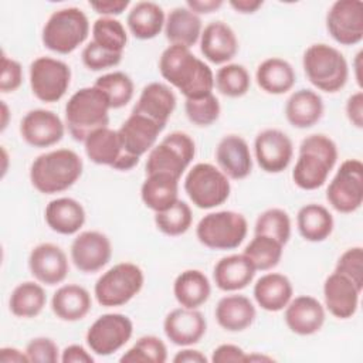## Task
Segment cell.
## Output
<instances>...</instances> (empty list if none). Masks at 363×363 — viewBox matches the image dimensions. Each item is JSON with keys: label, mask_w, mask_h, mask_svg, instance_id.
<instances>
[{"label": "cell", "mask_w": 363, "mask_h": 363, "mask_svg": "<svg viewBox=\"0 0 363 363\" xmlns=\"http://www.w3.org/2000/svg\"><path fill=\"white\" fill-rule=\"evenodd\" d=\"M159 72L186 99L201 98L214 89V72L190 48L169 45L159 58Z\"/></svg>", "instance_id": "6da1fadb"}, {"label": "cell", "mask_w": 363, "mask_h": 363, "mask_svg": "<svg viewBox=\"0 0 363 363\" xmlns=\"http://www.w3.org/2000/svg\"><path fill=\"white\" fill-rule=\"evenodd\" d=\"M339 157L335 140L323 133H313L302 139L298 159L292 170L295 186L302 190L322 187Z\"/></svg>", "instance_id": "7a4b0ae2"}, {"label": "cell", "mask_w": 363, "mask_h": 363, "mask_svg": "<svg viewBox=\"0 0 363 363\" xmlns=\"http://www.w3.org/2000/svg\"><path fill=\"white\" fill-rule=\"evenodd\" d=\"M84 162L71 149H54L37 156L30 166V182L41 194L62 193L81 177Z\"/></svg>", "instance_id": "3957f363"}, {"label": "cell", "mask_w": 363, "mask_h": 363, "mask_svg": "<svg viewBox=\"0 0 363 363\" xmlns=\"http://www.w3.org/2000/svg\"><path fill=\"white\" fill-rule=\"evenodd\" d=\"M111 105L96 86L75 91L65 104V126L74 140L82 142L95 130L109 123Z\"/></svg>", "instance_id": "277c9868"}, {"label": "cell", "mask_w": 363, "mask_h": 363, "mask_svg": "<svg viewBox=\"0 0 363 363\" xmlns=\"http://www.w3.org/2000/svg\"><path fill=\"white\" fill-rule=\"evenodd\" d=\"M302 67L308 81L319 91L335 94L349 79V65L345 55L325 43L309 45L302 57Z\"/></svg>", "instance_id": "5b68a950"}, {"label": "cell", "mask_w": 363, "mask_h": 363, "mask_svg": "<svg viewBox=\"0 0 363 363\" xmlns=\"http://www.w3.org/2000/svg\"><path fill=\"white\" fill-rule=\"evenodd\" d=\"M91 24L78 7L55 10L45 21L41 33L44 47L52 52L67 55L82 45L89 35Z\"/></svg>", "instance_id": "8992f818"}, {"label": "cell", "mask_w": 363, "mask_h": 363, "mask_svg": "<svg viewBox=\"0 0 363 363\" xmlns=\"http://www.w3.org/2000/svg\"><path fill=\"white\" fill-rule=\"evenodd\" d=\"M145 274L133 262H119L106 269L94 285L96 302L105 308L123 306L143 288Z\"/></svg>", "instance_id": "52a82bcc"}, {"label": "cell", "mask_w": 363, "mask_h": 363, "mask_svg": "<svg viewBox=\"0 0 363 363\" xmlns=\"http://www.w3.org/2000/svg\"><path fill=\"white\" fill-rule=\"evenodd\" d=\"M248 233L247 218L233 210L207 213L196 225V237L210 250H234L242 244Z\"/></svg>", "instance_id": "ba28073f"}, {"label": "cell", "mask_w": 363, "mask_h": 363, "mask_svg": "<svg viewBox=\"0 0 363 363\" xmlns=\"http://www.w3.org/2000/svg\"><path fill=\"white\" fill-rule=\"evenodd\" d=\"M184 191L201 210L224 204L231 193L230 179L211 163H196L184 177Z\"/></svg>", "instance_id": "9c48e42d"}, {"label": "cell", "mask_w": 363, "mask_h": 363, "mask_svg": "<svg viewBox=\"0 0 363 363\" xmlns=\"http://www.w3.org/2000/svg\"><path fill=\"white\" fill-rule=\"evenodd\" d=\"M196 156V143L193 138L182 130L166 135L147 153L146 174L167 173L177 179L183 176Z\"/></svg>", "instance_id": "30bf717a"}, {"label": "cell", "mask_w": 363, "mask_h": 363, "mask_svg": "<svg viewBox=\"0 0 363 363\" xmlns=\"http://www.w3.org/2000/svg\"><path fill=\"white\" fill-rule=\"evenodd\" d=\"M326 200L333 210L350 214L363 203V163L359 159L342 162L326 189Z\"/></svg>", "instance_id": "8fae6325"}, {"label": "cell", "mask_w": 363, "mask_h": 363, "mask_svg": "<svg viewBox=\"0 0 363 363\" xmlns=\"http://www.w3.org/2000/svg\"><path fill=\"white\" fill-rule=\"evenodd\" d=\"M30 86L33 95L45 104L58 102L71 84V68L52 57H38L30 64Z\"/></svg>", "instance_id": "7c38bea8"}, {"label": "cell", "mask_w": 363, "mask_h": 363, "mask_svg": "<svg viewBox=\"0 0 363 363\" xmlns=\"http://www.w3.org/2000/svg\"><path fill=\"white\" fill-rule=\"evenodd\" d=\"M133 335V322L123 313H104L88 328V349L98 356H111L121 350Z\"/></svg>", "instance_id": "4fadbf2b"}, {"label": "cell", "mask_w": 363, "mask_h": 363, "mask_svg": "<svg viewBox=\"0 0 363 363\" xmlns=\"http://www.w3.org/2000/svg\"><path fill=\"white\" fill-rule=\"evenodd\" d=\"M84 149L86 157L92 163L109 166L113 170L128 172L139 163V157L125 152L118 130H113L109 126L92 132L84 140Z\"/></svg>", "instance_id": "5bb4252c"}, {"label": "cell", "mask_w": 363, "mask_h": 363, "mask_svg": "<svg viewBox=\"0 0 363 363\" xmlns=\"http://www.w3.org/2000/svg\"><path fill=\"white\" fill-rule=\"evenodd\" d=\"M326 30L340 45H356L363 40V3L337 0L326 13Z\"/></svg>", "instance_id": "9a60e30c"}, {"label": "cell", "mask_w": 363, "mask_h": 363, "mask_svg": "<svg viewBox=\"0 0 363 363\" xmlns=\"http://www.w3.org/2000/svg\"><path fill=\"white\" fill-rule=\"evenodd\" d=\"M71 261L84 274L101 271L112 258V242L106 234L96 230L79 233L71 242Z\"/></svg>", "instance_id": "2e32d148"}, {"label": "cell", "mask_w": 363, "mask_h": 363, "mask_svg": "<svg viewBox=\"0 0 363 363\" xmlns=\"http://www.w3.org/2000/svg\"><path fill=\"white\" fill-rule=\"evenodd\" d=\"M254 156L267 173H281L288 169L294 156L291 138L279 129H264L254 139Z\"/></svg>", "instance_id": "e0dca14e"}, {"label": "cell", "mask_w": 363, "mask_h": 363, "mask_svg": "<svg viewBox=\"0 0 363 363\" xmlns=\"http://www.w3.org/2000/svg\"><path fill=\"white\" fill-rule=\"evenodd\" d=\"M65 133V123L52 111L31 109L20 122L21 139L33 147H50L57 145Z\"/></svg>", "instance_id": "ac0fdd59"}, {"label": "cell", "mask_w": 363, "mask_h": 363, "mask_svg": "<svg viewBox=\"0 0 363 363\" xmlns=\"http://www.w3.org/2000/svg\"><path fill=\"white\" fill-rule=\"evenodd\" d=\"M28 268L37 282L48 286L61 284L69 272L65 251L52 242H41L30 251Z\"/></svg>", "instance_id": "d6986e66"}, {"label": "cell", "mask_w": 363, "mask_h": 363, "mask_svg": "<svg viewBox=\"0 0 363 363\" xmlns=\"http://www.w3.org/2000/svg\"><path fill=\"white\" fill-rule=\"evenodd\" d=\"M207 330V320L199 309L176 308L163 320V332L170 343L186 347L199 343Z\"/></svg>", "instance_id": "ffe728a7"}, {"label": "cell", "mask_w": 363, "mask_h": 363, "mask_svg": "<svg viewBox=\"0 0 363 363\" xmlns=\"http://www.w3.org/2000/svg\"><path fill=\"white\" fill-rule=\"evenodd\" d=\"M326 319V309L315 296L299 295L285 306L284 320L288 329L299 336L318 333Z\"/></svg>", "instance_id": "44dd1931"}, {"label": "cell", "mask_w": 363, "mask_h": 363, "mask_svg": "<svg viewBox=\"0 0 363 363\" xmlns=\"http://www.w3.org/2000/svg\"><path fill=\"white\" fill-rule=\"evenodd\" d=\"M217 167L233 180H242L252 172V155L247 140L240 135H225L216 147Z\"/></svg>", "instance_id": "7402d4cb"}, {"label": "cell", "mask_w": 363, "mask_h": 363, "mask_svg": "<svg viewBox=\"0 0 363 363\" xmlns=\"http://www.w3.org/2000/svg\"><path fill=\"white\" fill-rule=\"evenodd\" d=\"M325 309L337 319L352 318L357 308L362 289L357 288L347 277L333 271L323 282Z\"/></svg>", "instance_id": "603a6c76"}, {"label": "cell", "mask_w": 363, "mask_h": 363, "mask_svg": "<svg viewBox=\"0 0 363 363\" xmlns=\"http://www.w3.org/2000/svg\"><path fill=\"white\" fill-rule=\"evenodd\" d=\"M199 43L203 57L216 65L228 64L238 52V40L234 30L220 20L203 27Z\"/></svg>", "instance_id": "cb8c5ba5"}, {"label": "cell", "mask_w": 363, "mask_h": 363, "mask_svg": "<svg viewBox=\"0 0 363 363\" xmlns=\"http://www.w3.org/2000/svg\"><path fill=\"white\" fill-rule=\"evenodd\" d=\"M163 129L164 126L152 119L132 112L118 129V135L125 152L140 159L156 145Z\"/></svg>", "instance_id": "d4e9b609"}, {"label": "cell", "mask_w": 363, "mask_h": 363, "mask_svg": "<svg viewBox=\"0 0 363 363\" xmlns=\"http://www.w3.org/2000/svg\"><path fill=\"white\" fill-rule=\"evenodd\" d=\"M176 102L173 89L163 82L155 81L143 86L132 112L146 116L166 128L167 121L176 109Z\"/></svg>", "instance_id": "484cf974"}, {"label": "cell", "mask_w": 363, "mask_h": 363, "mask_svg": "<svg viewBox=\"0 0 363 363\" xmlns=\"http://www.w3.org/2000/svg\"><path fill=\"white\" fill-rule=\"evenodd\" d=\"M44 220L54 233L72 235L84 227L86 213L78 200L72 197H57L45 206Z\"/></svg>", "instance_id": "4316f807"}, {"label": "cell", "mask_w": 363, "mask_h": 363, "mask_svg": "<svg viewBox=\"0 0 363 363\" xmlns=\"http://www.w3.org/2000/svg\"><path fill=\"white\" fill-rule=\"evenodd\" d=\"M255 272V268L242 252L230 254L216 262L213 279L218 289L235 292L247 288L252 282Z\"/></svg>", "instance_id": "83f0119b"}, {"label": "cell", "mask_w": 363, "mask_h": 363, "mask_svg": "<svg viewBox=\"0 0 363 363\" xmlns=\"http://www.w3.org/2000/svg\"><path fill=\"white\" fill-rule=\"evenodd\" d=\"M257 316L252 301L240 294L223 296L214 309V318L220 328L227 332H242L248 329Z\"/></svg>", "instance_id": "f1b7e54d"}, {"label": "cell", "mask_w": 363, "mask_h": 363, "mask_svg": "<svg viewBox=\"0 0 363 363\" xmlns=\"http://www.w3.org/2000/svg\"><path fill=\"white\" fill-rule=\"evenodd\" d=\"M257 305L267 312L284 311L294 295L291 279L279 272H267L254 284L252 289Z\"/></svg>", "instance_id": "f546056e"}, {"label": "cell", "mask_w": 363, "mask_h": 363, "mask_svg": "<svg viewBox=\"0 0 363 363\" xmlns=\"http://www.w3.org/2000/svg\"><path fill=\"white\" fill-rule=\"evenodd\" d=\"M323 111L322 96L308 88L292 92L285 104V118L289 125L298 129H308L316 125L322 119Z\"/></svg>", "instance_id": "4dcf8cb0"}, {"label": "cell", "mask_w": 363, "mask_h": 363, "mask_svg": "<svg viewBox=\"0 0 363 363\" xmlns=\"http://www.w3.org/2000/svg\"><path fill=\"white\" fill-rule=\"evenodd\" d=\"M92 308V298L86 288L78 284L61 285L51 298L54 315L64 322L84 319Z\"/></svg>", "instance_id": "1f68e13d"}, {"label": "cell", "mask_w": 363, "mask_h": 363, "mask_svg": "<svg viewBox=\"0 0 363 363\" xmlns=\"http://www.w3.org/2000/svg\"><path fill=\"white\" fill-rule=\"evenodd\" d=\"M163 31L170 45L191 48L200 40L203 23L200 16L189 10L186 6H180L174 7L166 16Z\"/></svg>", "instance_id": "d6a6232c"}, {"label": "cell", "mask_w": 363, "mask_h": 363, "mask_svg": "<svg viewBox=\"0 0 363 363\" xmlns=\"http://www.w3.org/2000/svg\"><path fill=\"white\" fill-rule=\"evenodd\" d=\"M164 23L166 14L162 6L155 1H138L126 16L129 33L142 41L156 38L163 31Z\"/></svg>", "instance_id": "836d02e7"}, {"label": "cell", "mask_w": 363, "mask_h": 363, "mask_svg": "<svg viewBox=\"0 0 363 363\" xmlns=\"http://www.w3.org/2000/svg\"><path fill=\"white\" fill-rule=\"evenodd\" d=\"M255 81L264 92L282 95L294 88L296 82V72L286 60L269 57L257 67Z\"/></svg>", "instance_id": "e575fe53"}, {"label": "cell", "mask_w": 363, "mask_h": 363, "mask_svg": "<svg viewBox=\"0 0 363 363\" xmlns=\"http://www.w3.org/2000/svg\"><path fill=\"white\" fill-rule=\"evenodd\" d=\"M179 180L167 173L146 174L140 186L143 204L155 213L163 211L179 200Z\"/></svg>", "instance_id": "d590c367"}, {"label": "cell", "mask_w": 363, "mask_h": 363, "mask_svg": "<svg viewBox=\"0 0 363 363\" xmlns=\"http://www.w3.org/2000/svg\"><path fill=\"white\" fill-rule=\"evenodd\" d=\"M173 295L180 306L199 309L211 295V284L200 269H186L173 282Z\"/></svg>", "instance_id": "8d00e7d4"}, {"label": "cell", "mask_w": 363, "mask_h": 363, "mask_svg": "<svg viewBox=\"0 0 363 363\" xmlns=\"http://www.w3.org/2000/svg\"><path fill=\"white\" fill-rule=\"evenodd\" d=\"M296 227L303 240L309 242H322L330 237L335 220L329 208L322 204L309 203L298 210Z\"/></svg>", "instance_id": "74e56055"}, {"label": "cell", "mask_w": 363, "mask_h": 363, "mask_svg": "<svg viewBox=\"0 0 363 363\" xmlns=\"http://www.w3.org/2000/svg\"><path fill=\"white\" fill-rule=\"evenodd\" d=\"M47 303V295L40 282L24 281L18 284L9 298L10 312L17 318L31 319L38 316Z\"/></svg>", "instance_id": "f35d334b"}, {"label": "cell", "mask_w": 363, "mask_h": 363, "mask_svg": "<svg viewBox=\"0 0 363 363\" xmlns=\"http://www.w3.org/2000/svg\"><path fill=\"white\" fill-rule=\"evenodd\" d=\"M242 254L250 259L255 271H269L279 264L284 254V244L268 235L254 234Z\"/></svg>", "instance_id": "ab89813d"}, {"label": "cell", "mask_w": 363, "mask_h": 363, "mask_svg": "<svg viewBox=\"0 0 363 363\" xmlns=\"http://www.w3.org/2000/svg\"><path fill=\"white\" fill-rule=\"evenodd\" d=\"M94 86L105 94L111 109L126 106L135 94V84L132 78L123 71H112L98 77Z\"/></svg>", "instance_id": "60d3db41"}, {"label": "cell", "mask_w": 363, "mask_h": 363, "mask_svg": "<svg viewBox=\"0 0 363 363\" xmlns=\"http://www.w3.org/2000/svg\"><path fill=\"white\" fill-rule=\"evenodd\" d=\"M214 86L228 98L244 96L251 86V77L242 64L228 62L221 65L214 75Z\"/></svg>", "instance_id": "b9f144b4"}, {"label": "cell", "mask_w": 363, "mask_h": 363, "mask_svg": "<svg viewBox=\"0 0 363 363\" xmlns=\"http://www.w3.org/2000/svg\"><path fill=\"white\" fill-rule=\"evenodd\" d=\"M92 41L112 52L123 54L128 43V33L125 26L115 17H98L92 27Z\"/></svg>", "instance_id": "7bdbcfd3"}, {"label": "cell", "mask_w": 363, "mask_h": 363, "mask_svg": "<svg viewBox=\"0 0 363 363\" xmlns=\"http://www.w3.org/2000/svg\"><path fill=\"white\" fill-rule=\"evenodd\" d=\"M191 223H193L191 207L180 199L169 208L155 213L156 228L169 237L183 235L190 230Z\"/></svg>", "instance_id": "ee69618b"}, {"label": "cell", "mask_w": 363, "mask_h": 363, "mask_svg": "<svg viewBox=\"0 0 363 363\" xmlns=\"http://www.w3.org/2000/svg\"><path fill=\"white\" fill-rule=\"evenodd\" d=\"M292 233V223L289 214L279 207H271L262 211L254 225V234L268 235L275 238L281 244H286L291 238Z\"/></svg>", "instance_id": "f6af8a7d"}, {"label": "cell", "mask_w": 363, "mask_h": 363, "mask_svg": "<svg viewBox=\"0 0 363 363\" xmlns=\"http://www.w3.org/2000/svg\"><path fill=\"white\" fill-rule=\"evenodd\" d=\"M119 360L122 363H164L167 360V347L160 337L145 335L123 352Z\"/></svg>", "instance_id": "bcb514c9"}, {"label": "cell", "mask_w": 363, "mask_h": 363, "mask_svg": "<svg viewBox=\"0 0 363 363\" xmlns=\"http://www.w3.org/2000/svg\"><path fill=\"white\" fill-rule=\"evenodd\" d=\"M184 112L187 119L200 128H206L218 121L221 113V106L218 98L211 92L201 98L186 99Z\"/></svg>", "instance_id": "7dc6e473"}, {"label": "cell", "mask_w": 363, "mask_h": 363, "mask_svg": "<svg viewBox=\"0 0 363 363\" xmlns=\"http://www.w3.org/2000/svg\"><path fill=\"white\" fill-rule=\"evenodd\" d=\"M335 271L347 277L357 288L363 289V248L356 245L345 250L336 261Z\"/></svg>", "instance_id": "c3c4849f"}, {"label": "cell", "mask_w": 363, "mask_h": 363, "mask_svg": "<svg viewBox=\"0 0 363 363\" xmlns=\"http://www.w3.org/2000/svg\"><path fill=\"white\" fill-rule=\"evenodd\" d=\"M122 57L123 54L105 50L96 45L94 41H89L81 52L82 64L89 71H104L108 68H113L122 61Z\"/></svg>", "instance_id": "681fc988"}, {"label": "cell", "mask_w": 363, "mask_h": 363, "mask_svg": "<svg viewBox=\"0 0 363 363\" xmlns=\"http://www.w3.org/2000/svg\"><path fill=\"white\" fill-rule=\"evenodd\" d=\"M28 362L34 363H55L61 359L58 345L45 336H38L31 339L24 349Z\"/></svg>", "instance_id": "f907efd6"}, {"label": "cell", "mask_w": 363, "mask_h": 363, "mask_svg": "<svg viewBox=\"0 0 363 363\" xmlns=\"http://www.w3.org/2000/svg\"><path fill=\"white\" fill-rule=\"evenodd\" d=\"M23 84V67L14 58L1 52V72H0V91L3 94L14 92Z\"/></svg>", "instance_id": "816d5d0a"}, {"label": "cell", "mask_w": 363, "mask_h": 363, "mask_svg": "<svg viewBox=\"0 0 363 363\" xmlns=\"http://www.w3.org/2000/svg\"><path fill=\"white\" fill-rule=\"evenodd\" d=\"M210 360L213 363H244L247 362V352L238 345L223 343L213 350Z\"/></svg>", "instance_id": "f5cc1de1"}, {"label": "cell", "mask_w": 363, "mask_h": 363, "mask_svg": "<svg viewBox=\"0 0 363 363\" xmlns=\"http://www.w3.org/2000/svg\"><path fill=\"white\" fill-rule=\"evenodd\" d=\"M345 112L349 122L354 128L357 129L363 128V92L362 91H356L347 98Z\"/></svg>", "instance_id": "db71d44e"}, {"label": "cell", "mask_w": 363, "mask_h": 363, "mask_svg": "<svg viewBox=\"0 0 363 363\" xmlns=\"http://www.w3.org/2000/svg\"><path fill=\"white\" fill-rule=\"evenodd\" d=\"M129 0H98L89 1V6L101 17H115L122 14L129 7Z\"/></svg>", "instance_id": "11a10c76"}, {"label": "cell", "mask_w": 363, "mask_h": 363, "mask_svg": "<svg viewBox=\"0 0 363 363\" xmlns=\"http://www.w3.org/2000/svg\"><path fill=\"white\" fill-rule=\"evenodd\" d=\"M62 363H94L95 359L91 353L89 349H85L82 345H68L62 352H61V359Z\"/></svg>", "instance_id": "9f6ffc18"}, {"label": "cell", "mask_w": 363, "mask_h": 363, "mask_svg": "<svg viewBox=\"0 0 363 363\" xmlns=\"http://www.w3.org/2000/svg\"><path fill=\"white\" fill-rule=\"evenodd\" d=\"M224 4L223 0H189L186 1V7L196 13L197 16L200 14H210L213 11H217L221 6Z\"/></svg>", "instance_id": "6f0895ef"}, {"label": "cell", "mask_w": 363, "mask_h": 363, "mask_svg": "<svg viewBox=\"0 0 363 363\" xmlns=\"http://www.w3.org/2000/svg\"><path fill=\"white\" fill-rule=\"evenodd\" d=\"M208 359L206 354L197 349H191L190 346L183 347L182 350L176 352L173 356L174 363H206Z\"/></svg>", "instance_id": "680465c9"}, {"label": "cell", "mask_w": 363, "mask_h": 363, "mask_svg": "<svg viewBox=\"0 0 363 363\" xmlns=\"http://www.w3.org/2000/svg\"><path fill=\"white\" fill-rule=\"evenodd\" d=\"M0 362L1 363H28V357L26 352L17 347L4 346L0 349Z\"/></svg>", "instance_id": "91938a15"}, {"label": "cell", "mask_w": 363, "mask_h": 363, "mask_svg": "<svg viewBox=\"0 0 363 363\" xmlns=\"http://www.w3.org/2000/svg\"><path fill=\"white\" fill-rule=\"evenodd\" d=\"M228 4L240 14H254L262 7L264 1L262 0H230Z\"/></svg>", "instance_id": "94428289"}, {"label": "cell", "mask_w": 363, "mask_h": 363, "mask_svg": "<svg viewBox=\"0 0 363 363\" xmlns=\"http://www.w3.org/2000/svg\"><path fill=\"white\" fill-rule=\"evenodd\" d=\"M362 55L363 52L359 51L354 57V61H353V69H354V79L357 82L359 86H362V75H360V67H362Z\"/></svg>", "instance_id": "6125c7cd"}, {"label": "cell", "mask_w": 363, "mask_h": 363, "mask_svg": "<svg viewBox=\"0 0 363 363\" xmlns=\"http://www.w3.org/2000/svg\"><path fill=\"white\" fill-rule=\"evenodd\" d=\"M9 118H10V109L7 106V104L4 101H1V132L6 130L7 125H9Z\"/></svg>", "instance_id": "be15d7a7"}, {"label": "cell", "mask_w": 363, "mask_h": 363, "mask_svg": "<svg viewBox=\"0 0 363 363\" xmlns=\"http://www.w3.org/2000/svg\"><path fill=\"white\" fill-rule=\"evenodd\" d=\"M274 359L271 356L258 354V353H247V362H272Z\"/></svg>", "instance_id": "e7e4bbea"}, {"label": "cell", "mask_w": 363, "mask_h": 363, "mask_svg": "<svg viewBox=\"0 0 363 363\" xmlns=\"http://www.w3.org/2000/svg\"><path fill=\"white\" fill-rule=\"evenodd\" d=\"M1 159H3V167H1V177L6 176V172H7V163H9V155L4 149V146L1 147Z\"/></svg>", "instance_id": "03108f58"}]
</instances>
